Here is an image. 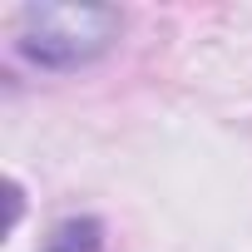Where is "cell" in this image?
Wrapping results in <instances>:
<instances>
[{
    "instance_id": "1",
    "label": "cell",
    "mask_w": 252,
    "mask_h": 252,
    "mask_svg": "<svg viewBox=\"0 0 252 252\" xmlns=\"http://www.w3.org/2000/svg\"><path fill=\"white\" fill-rule=\"evenodd\" d=\"M124 15L109 5H20L10 15V45L35 69H84L114 50Z\"/></svg>"
},
{
    "instance_id": "2",
    "label": "cell",
    "mask_w": 252,
    "mask_h": 252,
    "mask_svg": "<svg viewBox=\"0 0 252 252\" xmlns=\"http://www.w3.org/2000/svg\"><path fill=\"white\" fill-rule=\"evenodd\" d=\"M99 247H104L99 222H94V218H74V222H64V227L55 232V242H50L45 252H99Z\"/></svg>"
}]
</instances>
